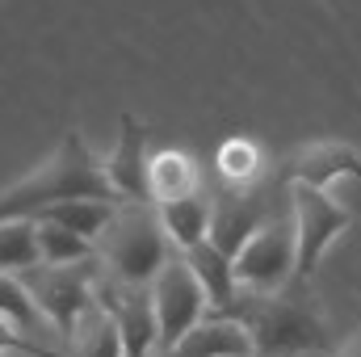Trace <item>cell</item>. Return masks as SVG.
<instances>
[{"label": "cell", "mask_w": 361, "mask_h": 357, "mask_svg": "<svg viewBox=\"0 0 361 357\" xmlns=\"http://www.w3.org/2000/svg\"><path fill=\"white\" fill-rule=\"evenodd\" d=\"M227 315H235L248 328L252 357H319L332 349V332H328L319 303H311V294L290 290V286L281 290L240 286Z\"/></svg>", "instance_id": "cell-1"}, {"label": "cell", "mask_w": 361, "mask_h": 357, "mask_svg": "<svg viewBox=\"0 0 361 357\" xmlns=\"http://www.w3.org/2000/svg\"><path fill=\"white\" fill-rule=\"evenodd\" d=\"M72 198H114V185L105 177V164L97 160L85 143L80 131H68L63 143L47 156V164H38L30 177L8 185L0 193V219H34L55 202H72Z\"/></svg>", "instance_id": "cell-2"}, {"label": "cell", "mask_w": 361, "mask_h": 357, "mask_svg": "<svg viewBox=\"0 0 361 357\" xmlns=\"http://www.w3.org/2000/svg\"><path fill=\"white\" fill-rule=\"evenodd\" d=\"M177 253V244L164 231L156 202H118L114 219L97 236V261L122 282L152 286V277Z\"/></svg>", "instance_id": "cell-3"}, {"label": "cell", "mask_w": 361, "mask_h": 357, "mask_svg": "<svg viewBox=\"0 0 361 357\" xmlns=\"http://www.w3.org/2000/svg\"><path fill=\"white\" fill-rule=\"evenodd\" d=\"M210 240L223 248V253H240L248 244L252 231H261L269 219L286 214L290 210V177L277 169L273 177L244 181V185H231V181L214 177V189H210Z\"/></svg>", "instance_id": "cell-4"}, {"label": "cell", "mask_w": 361, "mask_h": 357, "mask_svg": "<svg viewBox=\"0 0 361 357\" xmlns=\"http://www.w3.org/2000/svg\"><path fill=\"white\" fill-rule=\"evenodd\" d=\"M97 269H101V261L89 257V261H76V265H34L25 273H17V277L30 286L42 315L68 337L76 328V320L97 303Z\"/></svg>", "instance_id": "cell-5"}, {"label": "cell", "mask_w": 361, "mask_h": 357, "mask_svg": "<svg viewBox=\"0 0 361 357\" xmlns=\"http://www.w3.org/2000/svg\"><path fill=\"white\" fill-rule=\"evenodd\" d=\"M290 210H294V231H298V269H294V277L307 282L319 269V261L328 257V248L345 236L349 210L341 202H332L328 189L307 185V181H290Z\"/></svg>", "instance_id": "cell-6"}, {"label": "cell", "mask_w": 361, "mask_h": 357, "mask_svg": "<svg viewBox=\"0 0 361 357\" xmlns=\"http://www.w3.org/2000/svg\"><path fill=\"white\" fill-rule=\"evenodd\" d=\"M298 269V231H294V210L269 219L261 231L248 236V244L235 253V277L244 290H281L290 286Z\"/></svg>", "instance_id": "cell-7"}, {"label": "cell", "mask_w": 361, "mask_h": 357, "mask_svg": "<svg viewBox=\"0 0 361 357\" xmlns=\"http://www.w3.org/2000/svg\"><path fill=\"white\" fill-rule=\"evenodd\" d=\"M152 307H156V324H160V345H156V353L169 349V345H177L197 320L210 315V298H206L197 273L189 269L185 253H173V257L164 261V269L152 277Z\"/></svg>", "instance_id": "cell-8"}, {"label": "cell", "mask_w": 361, "mask_h": 357, "mask_svg": "<svg viewBox=\"0 0 361 357\" xmlns=\"http://www.w3.org/2000/svg\"><path fill=\"white\" fill-rule=\"evenodd\" d=\"M97 303L118 320L126 357H156L160 324H156V307H152V286L122 282L101 265L97 269Z\"/></svg>", "instance_id": "cell-9"}, {"label": "cell", "mask_w": 361, "mask_h": 357, "mask_svg": "<svg viewBox=\"0 0 361 357\" xmlns=\"http://www.w3.org/2000/svg\"><path fill=\"white\" fill-rule=\"evenodd\" d=\"M156 357H252V337L235 315L210 311L206 320H197L180 337L177 345L160 349Z\"/></svg>", "instance_id": "cell-10"}, {"label": "cell", "mask_w": 361, "mask_h": 357, "mask_svg": "<svg viewBox=\"0 0 361 357\" xmlns=\"http://www.w3.org/2000/svg\"><path fill=\"white\" fill-rule=\"evenodd\" d=\"M147 160H152L147 156V131L130 114H122L118 143H114V152L105 160V177H109L114 193L122 202H152L147 198Z\"/></svg>", "instance_id": "cell-11"}, {"label": "cell", "mask_w": 361, "mask_h": 357, "mask_svg": "<svg viewBox=\"0 0 361 357\" xmlns=\"http://www.w3.org/2000/svg\"><path fill=\"white\" fill-rule=\"evenodd\" d=\"M0 315L13 320L17 328H25L42 349H51L55 357H68V337L42 315V307L34 303L30 286H25L17 273H0Z\"/></svg>", "instance_id": "cell-12"}, {"label": "cell", "mask_w": 361, "mask_h": 357, "mask_svg": "<svg viewBox=\"0 0 361 357\" xmlns=\"http://www.w3.org/2000/svg\"><path fill=\"white\" fill-rule=\"evenodd\" d=\"M281 173L290 181H307V185H319L328 189L336 177H357L361 181V156L345 143H311V147H298Z\"/></svg>", "instance_id": "cell-13"}, {"label": "cell", "mask_w": 361, "mask_h": 357, "mask_svg": "<svg viewBox=\"0 0 361 357\" xmlns=\"http://www.w3.org/2000/svg\"><path fill=\"white\" fill-rule=\"evenodd\" d=\"M185 261L197 273V282H202V290H206V298H210V311H227V307L235 303L240 277H235V257H231V253H223L214 240H202V244H193V248L185 253Z\"/></svg>", "instance_id": "cell-14"}, {"label": "cell", "mask_w": 361, "mask_h": 357, "mask_svg": "<svg viewBox=\"0 0 361 357\" xmlns=\"http://www.w3.org/2000/svg\"><path fill=\"white\" fill-rule=\"evenodd\" d=\"M160 206V219H164V231L169 240L177 244V253H189L193 244L210 240V193L206 189H193V193H180L173 202H156Z\"/></svg>", "instance_id": "cell-15"}, {"label": "cell", "mask_w": 361, "mask_h": 357, "mask_svg": "<svg viewBox=\"0 0 361 357\" xmlns=\"http://www.w3.org/2000/svg\"><path fill=\"white\" fill-rule=\"evenodd\" d=\"M68 357H126L118 320L101 303H92L89 311L76 320V328L68 332Z\"/></svg>", "instance_id": "cell-16"}, {"label": "cell", "mask_w": 361, "mask_h": 357, "mask_svg": "<svg viewBox=\"0 0 361 357\" xmlns=\"http://www.w3.org/2000/svg\"><path fill=\"white\" fill-rule=\"evenodd\" d=\"M193 189H202V173L185 152H156L147 160V198L152 202H173Z\"/></svg>", "instance_id": "cell-17"}, {"label": "cell", "mask_w": 361, "mask_h": 357, "mask_svg": "<svg viewBox=\"0 0 361 357\" xmlns=\"http://www.w3.org/2000/svg\"><path fill=\"white\" fill-rule=\"evenodd\" d=\"M114 198H72V202H55V206H47L42 214H34V219H51V223H59V227H68V231H76V236H85L97 244V236L105 231V223L114 219Z\"/></svg>", "instance_id": "cell-18"}, {"label": "cell", "mask_w": 361, "mask_h": 357, "mask_svg": "<svg viewBox=\"0 0 361 357\" xmlns=\"http://www.w3.org/2000/svg\"><path fill=\"white\" fill-rule=\"evenodd\" d=\"M38 257V223L34 219H0V273H25Z\"/></svg>", "instance_id": "cell-19"}, {"label": "cell", "mask_w": 361, "mask_h": 357, "mask_svg": "<svg viewBox=\"0 0 361 357\" xmlns=\"http://www.w3.org/2000/svg\"><path fill=\"white\" fill-rule=\"evenodd\" d=\"M34 223H38V257H42L38 265H76V261L97 257V244L85 236H76L51 219H34Z\"/></svg>", "instance_id": "cell-20"}, {"label": "cell", "mask_w": 361, "mask_h": 357, "mask_svg": "<svg viewBox=\"0 0 361 357\" xmlns=\"http://www.w3.org/2000/svg\"><path fill=\"white\" fill-rule=\"evenodd\" d=\"M219 181H231V185H244V181H257L265 160H261V147L248 143V139H231L219 147Z\"/></svg>", "instance_id": "cell-21"}, {"label": "cell", "mask_w": 361, "mask_h": 357, "mask_svg": "<svg viewBox=\"0 0 361 357\" xmlns=\"http://www.w3.org/2000/svg\"><path fill=\"white\" fill-rule=\"evenodd\" d=\"M332 357H361V328H357V332H353V337H349V341H345V345H341Z\"/></svg>", "instance_id": "cell-22"}, {"label": "cell", "mask_w": 361, "mask_h": 357, "mask_svg": "<svg viewBox=\"0 0 361 357\" xmlns=\"http://www.w3.org/2000/svg\"><path fill=\"white\" fill-rule=\"evenodd\" d=\"M0 357H42V353H25V349H0Z\"/></svg>", "instance_id": "cell-23"}]
</instances>
